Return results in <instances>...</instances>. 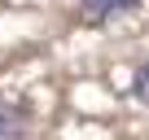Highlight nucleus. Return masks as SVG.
<instances>
[{
    "instance_id": "nucleus-1",
    "label": "nucleus",
    "mask_w": 149,
    "mask_h": 140,
    "mask_svg": "<svg viewBox=\"0 0 149 140\" xmlns=\"http://www.w3.org/2000/svg\"><path fill=\"white\" fill-rule=\"evenodd\" d=\"M0 140H31V114L22 105L0 101Z\"/></svg>"
},
{
    "instance_id": "nucleus-2",
    "label": "nucleus",
    "mask_w": 149,
    "mask_h": 140,
    "mask_svg": "<svg viewBox=\"0 0 149 140\" xmlns=\"http://www.w3.org/2000/svg\"><path fill=\"white\" fill-rule=\"evenodd\" d=\"M140 5V0H79V9L92 18V22H110V18H118V13H132Z\"/></svg>"
}]
</instances>
